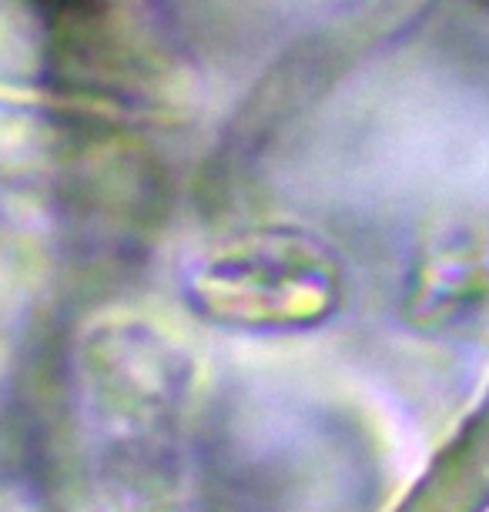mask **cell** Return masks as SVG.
<instances>
[{
    "instance_id": "cell-2",
    "label": "cell",
    "mask_w": 489,
    "mask_h": 512,
    "mask_svg": "<svg viewBox=\"0 0 489 512\" xmlns=\"http://www.w3.org/2000/svg\"><path fill=\"white\" fill-rule=\"evenodd\" d=\"M195 355L161 325L128 318L104 325L88 352L91 395L104 419L151 429L188 409L195 392Z\"/></svg>"
},
{
    "instance_id": "cell-3",
    "label": "cell",
    "mask_w": 489,
    "mask_h": 512,
    "mask_svg": "<svg viewBox=\"0 0 489 512\" xmlns=\"http://www.w3.org/2000/svg\"><path fill=\"white\" fill-rule=\"evenodd\" d=\"M138 512H165V509H158V506H151V509H138Z\"/></svg>"
},
{
    "instance_id": "cell-1",
    "label": "cell",
    "mask_w": 489,
    "mask_h": 512,
    "mask_svg": "<svg viewBox=\"0 0 489 512\" xmlns=\"http://www.w3.org/2000/svg\"><path fill=\"white\" fill-rule=\"evenodd\" d=\"M185 298L235 332H305L339 305V268L305 228L252 225L191 258Z\"/></svg>"
}]
</instances>
